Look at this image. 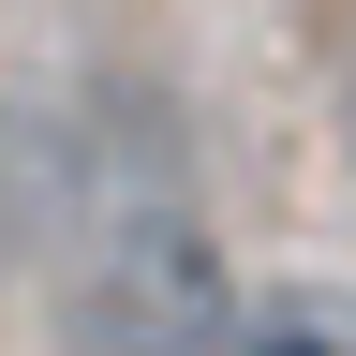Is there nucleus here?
I'll list each match as a JSON object with an SVG mask.
<instances>
[{
  "mask_svg": "<svg viewBox=\"0 0 356 356\" xmlns=\"http://www.w3.org/2000/svg\"><path fill=\"white\" fill-rule=\"evenodd\" d=\"M238 312V267L178 193H119L74 267V356H208Z\"/></svg>",
  "mask_w": 356,
  "mask_h": 356,
  "instance_id": "obj_1",
  "label": "nucleus"
},
{
  "mask_svg": "<svg viewBox=\"0 0 356 356\" xmlns=\"http://www.w3.org/2000/svg\"><path fill=\"white\" fill-rule=\"evenodd\" d=\"M74 193H89V163H74V134L44 119V104H0V267L60 238V222H74Z\"/></svg>",
  "mask_w": 356,
  "mask_h": 356,
  "instance_id": "obj_2",
  "label": "nucleus"
},
{
  "mask_svg": "<svg viewBox=\"0 0 356 356\" xmlns=\"http://www.w3.org/2000/svg\"><path fill=\"white\" fill-rule=\"evenodd\" d=\"M208 356H356V341H341V312H327V297H238Z\"/></svg>",
  "mask_w": 356,
  "mask_h": 356,
  "instance_id": "obj_3",
  "label": "nucleus"
},
{
  "mask_svg": "<svg viewBox=\"0 0 356 356\" xmlns=\"http://www.w3.org/2000/svg\"><path fill=\"white\" fill-rule=\"evenodd\" d=\"M341 341H356V312H341Z\"/></svg>",
  "mask_w": 356,
  "mask_h": 356,
  "instance_id": "obj_4",
  "label": "nucleus"
}]
</instances>
